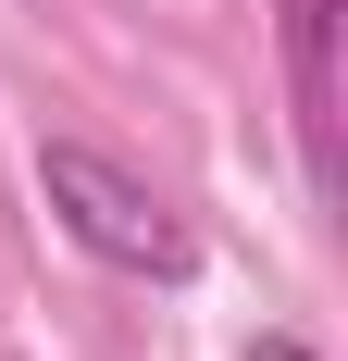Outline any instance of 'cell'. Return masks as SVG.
Listing matches in <instances>:
<instances>
[{
	"mask_svg": "<svg viewBox=\"0 0 348 361\" xmlns=\"http://www.w3.org/2000/svg\"><path fill=\"white\" fill-rule=\"evenodd\" d=\"M249 361H323V349H311V336H286V324H274V336H249Z\"/></svg>",
	"mask_w": 348,
	"mask_h": 361,
	"instance_id": "obj_3",
	"label": "cell"
},
{
	"mask_svg": "<svg viewBox=\"0 0 348 361\" xmlns=\"http://www.w3.org/2000/svg\"><path fill=\"white\" fill-rule=\"evenodd\" d=\"M37 200H50V224H63L87 262L137 274V287H187V274H199L187 212H174L137 162H112L100 137H37Z\"/></svg>",
	"mask_w": 348,
	"mask_h": 361,
	"instance_id": "obj_1",
	"label": "cell"
},
{
	"mask_svg": "<svg viewBox=\"0 0 348 361\" xmlns=\"http://www.w3.org/2000/svg\"><path fill=\"white\" fill-rule=\"evenodd\" d=\"M286 87H299L311 187H336V0H286Z\"/></svg>",
	"mask_w": 348,
	"mask_h": 361,
	"instance_id": "obj_2",
	"label": "cell"
}]
</instances>
